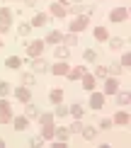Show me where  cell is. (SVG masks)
<instances>
[{
    "instance_id": "3957f363",
    "label": "cell",
    "mask_w": 131,
    "mask_h": 148,
    "mask_svg": "<svg viewBox=\"0 0 131 148\" xmlns=\"http://www.w3.org/2000/svg\"><path fill=\"white\" fill-rule=\"evenodd\" d=\"M12 121V109L5 100H0V124H10Z\"/></svg>"
},
{
    "instance_id": "4316f807",
    "label": "cell",
    "mask_w": 131,
    "mask_h": 148,
    "mask_svg": "<svg viewBox=\"0 0 131 148\" xmlns=\"http://www.w3.org/2000/svg\"><path fill=\"white\" fill-rule=\"evenodd\" d=\"M117 104H119V107H126L129 104V92H119V95H117Z\"/></svg>"
},
{
    "instance_id": "6da1fadb",
    "label": "cell",
    "mask_w": 131,
    "mask_h": 148,
    "mask_svg": "<svg viewBox=\"0 0 131 148\" xmlns=\"http://www.w3.org/2000/svg\"><path fill=\"white\" fill-rule=\"evenodd\" d=\"M10 24H12V10L0 8V32H8Z\"/></svg>"
},
{
    "instance_id": "ee69618b",
    "label": "cell",
    "mask_w": 131,
    "mask_h": 148,
    "mask_svg": "<svg viewBox=\"0 0 131 148\" xmlns=\"http://www.w3.org/2000/svg\"><path fill=\"white\" fill-rule=\"evenodd\" d=\"M0 146H3V138H0Z\"/></svg>"
},
{
    "instance_id": "7bdbcfd3",
    "label": "cell",
    "mask_w": 131,
    "mask_h": 148,
    "mask_svg": "<svg viewBox=\"0 0 131 148\" xmlns=\"http://www.w3.org/2000/svg\"><path fill=\"white\" fill-rule=\"evenodd\" d=\"M58 3H61V5H68V3H71V0H58Z\"/></svg>"
},
{
    "instance_id": "e575fe53",
    "label": "cell",
    "mask_w": 131,
    "mask_h": 148,
    "mask_svg": "<svg viewBox=\"0 0 131 148\" xmlns=\"http://www.w3.org/2000/svg\"><path fill=\"white\" fill-rule=\"evenodd\" d=\"M10 90H12V88H10V85H8V83H5V80H0V95H3V97H5V95H8V92H10Z\"/></svg>"
},
{
    "instance_id": "277c9868",
    "label": "cell",
    "mask_w": 131,
    "mask_h": 148,
    "mask_svg": "<svg viewBox=\"0 0 131 148\" xmlns=\"http://www.w3.org/2000/svg\"><path fill=\"white\" fill-rule=\"evenodd\" d=\"M44 53V41H32V44H27V56L29 58H36Z\"/></svg>"
},
{
    "instance_id": "5b68a950",
    "label": "cell",
    "mask_w": 131,
    "mask_h": 148,
    "mask_svg": "<svg viewBox=\"0 0 131 148\" xmlns=\"http://www.w3.org/2000/svg\"><path fill=\"white\" fill-rule=\"evenodd\" d=\"M109 20H112V22H126V20H129V10H126V8L112 10V12H109Z\"/></svg>"
},
{
    "instance_id": "2e32d148",
    "label": "cell",
    "mask_w": 131,
    "mask_h": 148,
    "mask_svg": "<svg viewBox=\"0 0 131 148\" xmlns=\"http://www.w3.org/2000/svg\"><path fill=\"white\" fill-rule=\"evenodd\" d=\"M112 124L126 126V124H129V114H126V112H117V114H114V121H112Z\"/></svg>"
},
{
    "instance_id": "44dd1931",
    "label": "cell",
    "mask_w": 131,
    "mask_h": 148,
    "mask_svg": "<svg viewBox=\"0 0 131 148\" xmlns=\"http://www.w3.org/2000/svg\"><path fill=\"white\" fill-rule=\"evenodd\" d=\"M95 39H97V41H107V39H109V32H107L104 27H97V29H95Z\"/></svg>"
},
{
    "instance_id": "5bb4252c",
    "label": "cell",
    "mask_w": 131,
    "mask_h": 148,
    "mask_svg": "<svg viewBox=\"0 0 131 148\" xmlns=\"http://www.w3.org/2000/svg\"><path fill=\"white\" fill-rule=\"evenodd\" d=\"M117 90H119V83H117L114 78H109L107 83H104V95H114Z\"/></svg>"
},
{
    "instance_id": "8fae6325",
    "label": "cell",
    "mask_w": 131,
    "mask_h": 148,
    "mask_svg": "<svg viewBox=\"0 0 131 148\" xmlns=\"http://www.w3.org/2000/svg\"><path fill=\"white\" fill-rule=\"evenodd\" d=\"M15 97L20 102H29V100H32V92H29V88H24V85H22V88L15 90Z\"/></svg>"
},
{
    "instance_id": "836d02e7",
    "label": "cell",
    "mask_w": 131,
    "mask_h": 148,
    "mask_svg": "<svg viewBox=\"0 0 131 148\" xmlns=\"http://www.w3.org/2000/svg\"><path fill=\"white\" fill-rule=\"evenodd\" d=\"M53 116H68V107L58 102V107H56V114H53Z\"/></svg>"
},
{
    "instance_id": "7a4b0ae2",
    "label": "cell",
    "mask_w": 131,
    "mask_h": 148,
    "mask_svg": "<svg viewBox=\"0 0 131 148\" xmlns=\"http://www.w3.org/2000/svg\"><path fill=\"white\" fill-rule=\"evenodd\" d=\"M87 24H90V20H87L85 15H78V20H73V22H71V32H73V34L85 32V29H87Z\"/></svg>"
},
{
    "instance_id": "d6986e66",
    "label": "cell",
    "mask_w": 131,
    "mask_h": 148,
    "mask_svg": "<svg viewBox=\"0 0 131 148\" xmlns=\"http://www.w3.org/2000/svg\"><path fill=\"white\" fill-rule=\"evenodd\" d=\"M80 80H83V88L85 90H95V78H92V75H87V73H85Z\"/></svg>"
},
{
    "instance_id": "1f68e13d",
    "label": "cell",
    "mask_w": 131,
    "mask_h": 148,
    "mask_svg": "<svg viewBox=\"0 0 131 148\" xmlns=\"http://www.w3.org/2000/svg\"><path fill=\"white\" fill-rule=\"evenodd\" d=\"M97 58H99V56H97V51H95V49H87V51H85V61H90V63H95Z\"/></svg>"
},
{
    "instance_id": "8992f818",
    "label": "cell",
    "mask_w": 131,
    "mask_h": 148,
    "mask_svg": "<svg viewBox=\"0 0 131 148\" xmlns=\"http://www.w3.org/2000/svg\"><path fill=\"white\" fill-rule=\"evenodd\" d=\"M66 12H73V15H92V8L90 5H71V8H66Z\"/></svg>"
},
{
    "instance_id": "4fadbf2b",
    "label": "cell",
    "mask_w": 131,
    "mask_h": 148,
    "mask_svg": "<svg viewBox=\"0 0 131 148\" xmlns=\"http://www.w3.org/2000/svg\"><path fill=\"white\" fill-rule=\"evenodd\" d=\"M49 12H51L53 17H61V20H63V17H66V5H61V3H53Z\"/></svg>"
},
{
    "instance_id": "b9f144b4",
    "label": "cell",
    "mask_w": 131,
    "mask_h": 148,
    "mask_svg": "<svg viewBox=\"0 0 131 148\" xmlns=\"http://www.w3.org/2000/svg\"><path fill=\"white\" fill-rule=\"evenodd\" d=\"M24 5H27V8H34V5H36V0H24Z\"/></svg>"
},
{
    "instance_id": "52a82bcc",
    "label": "cell",
    "mask_w": 131,
    "mask_h": 148,
    "mask_svg": "<svg viewBox=\"0 0 131 148\" xmlns=\"http://www.w3.org/2000/svg\"><path fill=\"white\" fill-rule=\"evenodd\" d=\"M32 71H34V73H46V71H49V63H46L41 56H36V58H32Z\"/></svg>"
},
{
    "instance_id": "74e56055",
    "label": "cell",
    "mask_w": 131,
    "mask_h": 148,
    "mask_svg": "<svg viewBox=\"0 0 131 148\" xmlns=\"http://www.w3.org/2000/svg\"><path fill=\"white\" fill-rule=\"evenodd\" d=\"M83 131V124L80 121H73V126H71V134H80Z\"/></svg>"
},
{
    "instance_id": "f6af8a7d",
    "label": "cell",
    "mask_w": 131,
    "mask_h": 148,
    "mask_svg": "<svg viewBox=\"0 0 131 148\" xmlns=\"http://www.w3.org/2000/svg\"><path fill=\"white\" fill-rule=\"evenodd\" d=\"M0 46H3V39H0Z\"/></svg>"
},
{
    "instance_id": "60d3db41",
    "label": "cell",
    "mask_w": 131,
    "mask_h": 148,
    "mask_svg": "<svg viewBox=\"0 0 131 148\" xmlns=\"http://www.w3.org/2000/svg\"><path fill=\"white\" fill-rule=\"evenodd\" d=\"M99 126H102V129H109V126H112V119H102V121H99Z\"/></svg>"
},
{
    "instance_id": "30bf717a",
    "label": "cell",
    "mask_w": 131,
    "mask_h": 148,
    "mask_svg": "<svg viewBox=\"0 0 131 148\" xmlns=\"http://www.w3.org/2000/svg\"><path fill=\"white\" fill-rule=\"evenodd\" d=\"M49 71H51L53 75H68V71H71V68H68V63H66V61H58V63H56V66H51Z\"/></svg>"
},
{
    "instance_id": "7402d4cb",
    "label": "cell",
    "mask_w": 131,
    "mask_h": 148,
    "mask_svg": "<svg viewBox=\"0 0 131 148\" xmlns=\"http://www.w3.org/2000/svg\"><path fill=\"white\" fill-rule=\"evenodd\" d=\"M109 46L114 49V51H119V49L124 46V39L121 36H109Z\"/></svg>"
},
{
    "instance_id": "4dcf8cb0",
    "label": "cell",
    "mask_w": 131,
    "mask_h": 148,
    "mask_svg": "<svg viewBox=\"0 0 131 148\" xmlns=\"http://www.w3.org/2000/svg\"><path fill=\"white\" fill-rule=\"evenodd\" d=\"M20 63H22V61L17 58V56H10L8 61H5V66H8V68H20Z\"/></svg>"
},
{
    "instance_id": "d590c367",
    "label": "cell",
    "mask_w": 131,
    "mask_h": 148,
    "mask_svg": "<svg viewBox=\"0 0 131 148\" xmlns=\"http://www.w3.org/2000/svg\"><path fill=\"white\" fill-rule=\"evenodd\" d=\"M107 73H114V75H119V73H121V66H119V63H112L109 68H107Z\"/></svg>"
},
{
    "instance_id": "9a60e30c",
    "label": "cell",
    "mask_w": 131,
    "mask_h": 148,
    "mask_svg": "<svg viewBox=\"0 0 131 148\" xmlns=\"http://www.w3.org/2000/svg\"><path fill=\"white\" fill-rule=\"evenodd\" d=\"M46 22H49V15H46V12H39V15H34V20H32V27H44Z\"/></svg>"
},
{
    "instance_id": "e0dca14e",
    "label": "cell",
    "mask_w": 131,
    "mask_h": 148,
    "mask_svg": "<svg viewBox=\"0 0 131 148\" xmlns=\"http://www.w3.org/2000/svg\"><path fill=\"white\" fill-rule=\"evenodd\" d=\"M27 126H29V119H27V116H17V119H15V129H17V131H24Z\"/></svg>"
},
{
    "instance_id": "f546056e",
    "label": "cell",
    "mask_w": 131,
    "mask_h": 148,
    "mask_svg": "<svg viewBox=\"0 0 131 148\" xmlns=\"http://www.w3.org/2000/svg\"><path fill=\"white\" fill-rule=\"evenodd\" d=\"M29 32H32V24H20V29H17V34H20V39H24Z\"/></svg>"
},
{
    "instance_id": "ac0fdd59",
    "label": "cell",
    "mask_w": 131,
    "mask_h": 148,
    "mask_svg": "<svg viewBox=\"0 0 131 148\" xmlns=\"http://www.w3.org/2000/svg\"><path fill=\"white\" fill-rule=\"evenodd\" d=\"M83 136L87 138V141H95V136H97V129H92V126H83Z\"/></svg>"
},
{
    "instance_id": "603a6c76",
    "label": "cell",
    "mask_w": 131,
    "mask_h": 148,
    "mask_svg": "<svg viewBox=\"0 0 131 148\" xmlns=\"http://www.w3.org/2000/svg\"><path fill=\"white\" fill-rule=\"evenodd\" d=\"M34 83H36L34 73H22V85L24 88H29V85H34Z\"/></svg>"
},
{
    "instance_id": "7c38bea8",
    "label": "cell",
    "mask_w": 131,
    "mask_h": 148,
    "mask_svg": "<svg viewBox=\"0 0 131 148\" xmlns=\"http://www.w3.org/2000/svg\"><path fill=\"white\" fill-rule=\"evenodd\" d=\"M85 73H87V71H85V66H75V68L68 71V78H71V80H80Z\"/></svg>"
},
{
    "instance_id": "9c48e42d",
    "label": "cell",
    "mask_w": 131,
    "mask_h": 148,
    "mask_svg": "<svg viewBox=\"0 0 131 148\" xmlns=\"http://www.w3.org/2000/svg\"><path fill=\"white\" fill-rule=\"evenodd\" d=\"M90 107H92V109H102V107H104V95H102V92H92Z\"/></svg>"
},
{
    "instance_id": "ab89813d",
    "label": "cell",
    "mask_w": 131,
    "mask_h": 148,
    "mask_svg": "<svg viewBox=\"0 0 131 148\" xmlns=\"http://www.w3.org/2000/svg\"><path fill=\"white\" fill-rule=\"evenodd\" d=\"M129 63H131V53H124V56H121V63H119V66H124V68H126Z\"/></svg>"
},
{
    "instance_id": "83f0119b",
    "label": "cell",
    "mask_w": 131,
    "mask_h": 148,
    "mask_svg": "<svg viewBox=\"0 0 131 148\" xmlns=\"http://www.w3.org/2000/svg\"><path fill=\"white\" fill-rule=\"evenodd\" d=\"M61 39H63V34L61 32H51L46 36V41H51V44H61Z\"/></svg>"
},
{
    "instance_id": "ba28073f",
    "label": "cell",
    "mask_w": 131,
    "mask_h": 148,
    "mask_svg": "<svg viewBox=\"0 0 131 148\" xmlns=\"http://www.w3.org/2000/svg\"><path fill=\"white\" fill-rule=\"evenodd\" d=\"M68 136H71V129H66V126H61V129H53V138L58 141V143H66Z\"/></svg>"
},
{
    "instance_id": "484cf974",
    "label": "cell",
    "mask_w": 131,
    "mask_h": 148,
    "mask_svg": "<svg viewBox=\"0 0 131 148\" xmlns=\"http://www.w3.org/2000/svg\"><path fill=\"white\" fill-rule=\"evenodd\" d=\"M68 114H73L78 119V116H83V104H73V107H68Z\"/></svg>"
},
{
    "instance_id": "ffe728a7",
    "label": "cell",
    "mask_w": 131,
    "mask_h": 148,
    "mask_svg": "<svg viewBox=\"0 0 131 148\" xmlns=\"http://www.w3.org/2000/svg\"><path fill=\"white\" fill-rule=\"evenodd\" d=\"M41 136H44V141L53 138V124H44L41 126Z\"/></svg>"
},
{
    "instance_id": "f1b7e54d",
    "label": "cell",
    "mask_w": 131,
    "mask_h": 148,
    "mask_svg": "<svg viewBox=\"0 0 131 148\" xmlns=\"http://www.w3.org/2000/svg\"><path fill=\"white\" fill-rule=\"evenodd\" d=\"M56 58H58V61H66V58H68V46H58V49H56Z\"/></svg>"
},
{
    "instance_id": "f35d334b",
    "label": "cell",
    "mask_w": 131,
    "mask_h": 148,
    "mask_svg": "<svg viewBox=\"0 0 131 148\" xmlns=\"http://www.w3.org/2000/svg\"><path fill=\"white\" fill-rule=\"evenodd\" d=\"M27 116H39V109H36L34 104H29L27 107Z\"/></svg>"
},
{
    "instance_id": "8d00e7d4",
    "label": "cell",
    "mask_w": 131,
    "mask_h": 148,
    "mask_svg": "<svg viewBox=\"0 0 131 148\" xmlns=\"http://www.w3.org/2000/svg\"><path fill=\"white\" fill-rule=\"evenodd\" d=\"M95 78H107V68H104V66H99V68L95 71Z\"/></svg>"
},
{
    "instance_id": "d4e9b609",
    "label": "cell",
    "mask_w": 131,
    "mask_h": 148,
    "mask_svg": "<svg viewBox=\"0 0 131 148\" xmlns=\"http://www.w3.org/2000/svg\"><path fill=\"white\" fill-rule=\"evenodd\" d=\"M61 41H63L66 46H75V44H78V36H75V34L71 32V34H66V36H63V39H61Z\"/></svg>"
},
{
    "instance_id": "cb8c5ba5",
    "label": "cell",
    "mask_w": 131,
    "mask_h": 148,
    "mask_svg": "<svg viewBox=\"0 0 131 148\" xmlns=\"http://www.w3.org/2000/svg\"><path fill=\"white\" fill-rule=\"evenodd\" d=\"M49 100H51L53 104L63 102V90H51V95H49Z\"/></svg>"
},
{
    "instance_id": "d6a6232c",
    "label": "cell",
    "mask_w": 131,
    "mask_h": 148,
    "mask_svg": "<svg viewBox=\"0 0 131 148\" xmlns=\"http://www.w3.org/2000/svg\"><path fill=\"white\" fill-rule=\"evenodd\" d=\"M39 124H53V114H39Z\"/></svg>"
}]
</instances>
